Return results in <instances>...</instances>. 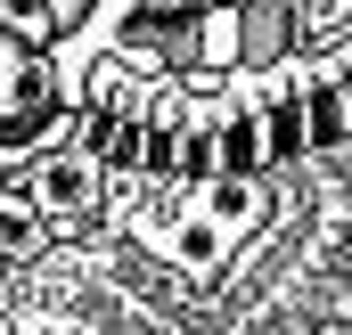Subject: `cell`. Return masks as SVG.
<instances>
[{"label":"cell","instance_id":"1","mask_svg":"<svg viewBox=\"0 0 352 335\" xmlns=\"http://www.w3.org/2000/svg\"><path fill=\"white\" fill-rule=\"evenodd\" d=\"M98 196H107V164L82 148H50V156H33V213H50V221H82L98 213Z\"/></svg>","mask_w":352,"mask_h":335},{"label":"cell","instance_id":"3","mask_svg":"<svg viewBox=\"0 0 352 335\" xmlns=\"http://www.w3.org/2000/svg\"><path fill=\"white\" fill-rule=\"evenodd\" d=\"M230 246H238V229H221V221H213L205 205H188L173 229H164V253H173L180 270H213V262H221Z\"/></svg>","mask_w":352,"mask_h":335},{"label":"cell","instance_id":"5","mask_svg":"<svg viewBox=\"0 0 352 335\" xmlns=\"http://www.w3.org/2000/svg\"><path fill=\"white\" fill-rule=\"evenodd\" d=\"M33 66H25V49H16V41H8V33H0V115H25V106H33Z\"/></svg>","mask_w":352,"mask_h":335},{"label":"cell","instance_id":"8","mask_svg":"<svg viewBox=\"0 0 352 335\" xmlns=\"http://www.w3.org/2000/svg\"><path fill=\"white\" fill-rule=\"evenodd\" d=\"M295 25H303L311 41H336L352 25V0H295Z\"/></svg>","mask_w":352,"mask_h":335},{"label":"cell","instance_id":"9","mask_svg":"<svg viewBox=\"0 0 352 335\" xmlns=\"http://www.w3.org/2000/svg\"><path fill=\"white\" fill-rule=\"evenodd\" d=\"M0 213H33V164L0 156Z\"/></svg>","mask_w":352,"mask_h":335},{"label":"cell","instance_id":"6","mask_svg":"<svg viewBox=\"0 0 352 335\" xmlns=\"http://www.w3.org/2000/svg\"><path fill=\"white\" fill-rule=\"evenodd\" d=\"M90 0H0V16H25V33H66Z\"/></svg>","mask_w":352,"mask_h":335},{"label":"cell","instance_id":"10","mask_svg":"<svg viewBox=\"0 0 352 335\" xmlns=\"http://www.w3.org/2000/svg\"><path fill=\"white\" fill-rule=\"evenodd\" d=\"M0 335H8V311H0Z\"/></svg>","mask_w":352,"mask_h":335},{"label":"cell","instance_id":"2","mask_svg":"<svg viewBox=\"0 0 352 335\" xmlns=\"http://www.w3.org/2000/svg\"><path fill=\"white\" fill-rule=\"evenodd\" d=\"M254 123H263V164H295L311 148V115H303V82L278 74V82L254 98Z\"/></svg>","mask_w":352,"mask_h":335},{"label":"cell","instance_id":"7","mask_svg":"<svg viewBox=\"0 0 352 335\" xmlns=\"http://www.w3.org/2000/svg\"><path fill=\"white\" fill-rule=\"evenodd\" d=\"M230 58H238V16L221 8V16H205V25H197V66H205V74H221Z\"/></svg>","mask_w":352,"mask_h":335},{"label":"cell","instance_id":"4","mask_svg":"<svg viewBox=\"0 0 352 335\" xmlns=\"http://www.w3.org/2000/svg\"><path fill=\"white\" fill-rule=\"evenodd\" d=\"M197 205H205L221 229H238V238H246V229H254V213H263V180H254V172H213V180L197 188Z\"/></svg>","mask_w":352,"mask_h":335}]
</instances>
